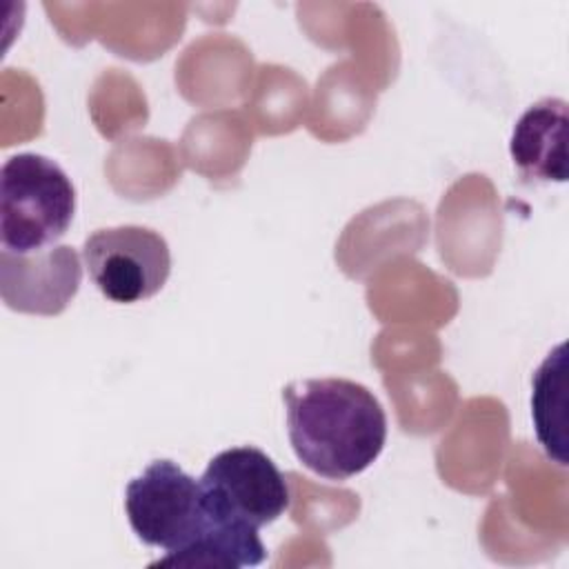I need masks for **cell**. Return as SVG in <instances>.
<instances>
[{
	"label": "cell",
	"mask_w": 569,
	"mask_h": 569,
	"mask_svg": "<svg viewBox=\"0 0 569 569\" xmlns=\"http://www.w3.org/2000/svg\"><path fill=\"white\" fill-rule=\"evenodd\" d=\"M76 189L64 169L40 153H16L0 171L2 251L31 256L51 249L71 227Z\"/></svg>",
	"instance_id": "obj_2"
},
{
	"label": "cell",
	"mask_w": 569,
	"mask_h": 569,
	"mask_svg": "<svg viewBox=\"0 0 569 569\" xmlns=\"http://www.w3.org/2000/svg\"><path fill=\"white\" fill-rule=\"evenodd\" d=\"M124 509L133 533L164 553L187 547L207 522L200 482L167 458L127 485Z\"/></svg>",
	"instance_id": "obj_4"
},
{
	"label": "cell",
	"mask_w": 569,
	"mask_h": 569,
	"mask_svg": "<svg viewBox=\"0 0 569 569\" xmlns=\"http://www.w3.org/2000/svg\"><path fill=\"white\" fill-rule=\"evenodd\" d=\"M82 260L100 293L120 305L156 296L171 273L167 240L140 224L93 231L82 244Z\"/></svg>",
	"instance_id": "obj_5"
},
{
	"label": "cell",
	"mask_w": 569,
	"mask_h": 569,
	"mask_svg": "<svg viewBox=\"0 0 569 569\" xmlns=\"http://www.w3.org/2000/svg\"><path fill=\"white\" fill-rule=\"evenodd\" d=\"M82 278L73 247L60 244L31 256L0 251V291L7 307L22 313L56 316L76 296Z\"/></svg>",
	"instance_id": "obj_6"
},
{
	"label": "cell",
	"mask_w": 569,
	"mask_h": 569,
	"mask_svg": "<svg viewBox=\"0 0 569 569\" xmlns=\"http://www.w3.org/2000/svg\"><path fill=\"white\" fill-rule=\"evenodd\" d=\"M207 511V509H204ZM267 549L256 527L218 520L207 513L200 533L180 551L164 553L151 567H256L264 560Z\"/></svg>",
	"instance_id": "obj_8"
},
{
	"label": "cell",
	"mask_w": 569,
	"mask_h": 569,
	"mask_svg": "<svg viewBox=\"0 0 569 569\" xmlns=\"http://www.w3.org/2000/svg\"><path fill=\"white\" fill-rule=\"evenodd\" d=\"M513 164L525 178L567 180V102L542 98L516 122L509 140Z\"/></svg>",
	"instance_id": "obj_7"
},
{
	"label": "cell",
	"mask_w": 569,
	"mask_h": 569,
	"mask_svg": "<svg viewBox=\"0 0 569 569\" xmlns=\"http://www.w3.org/2000/svg\"><path fill=\"white\" fill-rule=\"evenodd\" d=\"M198 482L209 516L256 529L278 520L291 502L282 471L264 451L249 445L213 456Z\"/></svg>",
	"instance_id": "obj_3"
},
{
	"label": "cell",
	"mask_w": 569,
	"mask_h": 569,
	"mask_svg": "<svg viewBox=\"0 0 569 569\" xmlns=\"http://www.w3.org/2000/svg\"><path fill=\"white\" fill-rule=\"evenodd\" d=\"M282 400L291 449L316 476L349 480L382 453L387 416L365 385L347 378L293 380Z\"/></svg>",
	"instance_id": "obj_1"
},
{
	"label": "cell",
	"mask_w": 569,
	"mask_h": 569,
	"mask_svg": "<svg viewBox=\"0 0 569 569\" xmlns=\"http://www.w3.org/2000/svg\"><path fill=\"white\" fill-rule=\"evenodd\" d=\"M567 347L558 345L531 380V418L538 442L558 465H567Z\"/></svg>",
	"instance_id": "obj_9"
}]
</instances>
